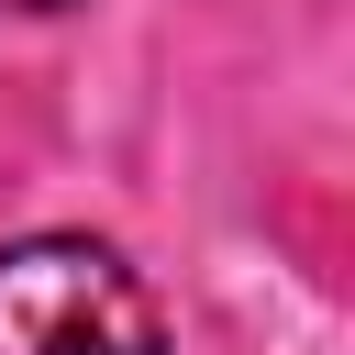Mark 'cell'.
Masks as SVG:
<instances>
[{
    "mask_svg": "<svg viewBox=\"0 0 355 355\" xmlns=\"http://www.w3.org/2000/svg\"><path fill=\"white\" fill-rule=\"evenodd\" d=\"M0 11H67V0H0Z\"/></svg>",
    "mask_w": 355,
    "mask_h": 355,
    "instance_id": "7a4b0ae2",
    "label": "cell"
},
{
    "mask_svg": "<svg viewBox=\"0 0 355 355\" xmlns=\"http://www.w3.org/2000/svg\"><path fill=\"white\" fill-rule=\"evenodd\" d=\"M0 355H166L144 277L89 233L0 244Z\"/></svg>",
    "mask_w": 355,
    "mask_h": 355,
    "instance_id": "6da1fadb",
    "label": "cell"
}]
</instances>
